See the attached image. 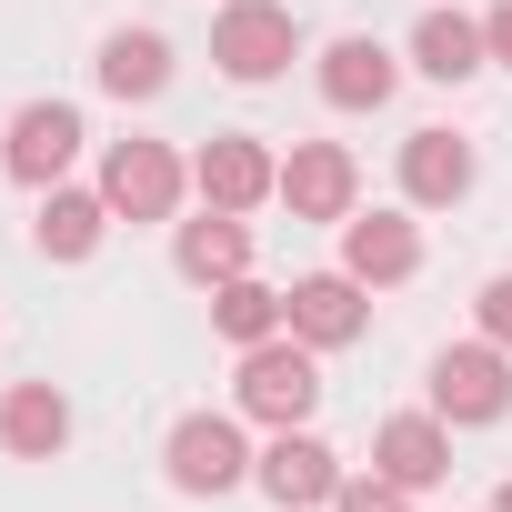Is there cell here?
<instances>
[{
    "label": "cell",
    "mask_w": 512,
    "mask_h": 512,
    "mask_svg": "<svg viewBox=\"0 0 512 512\" xmlns=\"http://www.w3.org/2000/svg\"><path fill=\"white\" fill-rule=\"evenodd\" d=\"M312 402H322V362H312L302 332H272V342L241 352V412H251V422L292 432V422H312Z\"/></svg>",
    "instance_id": "cell-1"
},
{
    "label": "cell",
    "mask_w": 512,
    "mask_h": 512,
    "mask_svg": "<svg viewBox=\"0 0 512 512\" xmlns=\"http://www.w3.org/2000/svg\"><path fill=\"white\" fill-rule=\"evenodd\" d=\"M292 51H302V31H292V11L282 0H221V21H211V61L231 71V81H282L292 71Z\"/></svg>",
    "instance_id": "cell-2"
},
{
    "label": "cell",
    "mask_w": 512,
    "mask_h": 512,
    "mask_svg": "<svg viewBox=\"0 0 512 512\" xmlns=\"http://www.w3.org/2000/svg\"><path fill=\"white\" fill-rule=\"evenodd\" d=\"M171 492H191V502H211V492H231V482H251V462H262V452H251L241 442V422L231 412H181L171 422Z\"/></svg>",
    "instance_id": "cell-3"
},
{
    "label": "cell",
    "mask_w": 512,
    "mask_h": 512,
    "mask_svg": "<svg viewBox=\"0 0 512 512\" xmlns=\"http://www.w3.org/2000/svg\"><path fill=\"white\" fill-rule=\"evenodd\" d=\"M432 412H442V422H502V412H512V362H502V342H452V352H432Z\"/></svg>",
    "instance_id": "cell-4"
},
{
    "label": "cell",
    "mask_w": 512,
    "mask_h": 512,
    "mask_svg": "<svg viewBox=\"0 0 512 512\" xmlns=\"http://www.w3.org/2000/svg\"><path fill=\"white\" fill-rule=\"evenodd\" d=\"M181 161H171V141H111V161H101V201L121 211V221H171V201H181Z\"/></svg>",
    "instance_id": "cell-5"
},
{
    "label": "cell",
    "mask_w": 512,
    "mask_h": 512,
    "mask_svg": "<svg viewBox=\"0 0 512 512\" xmlns=\"http://www.w3.org/2000/svg\"><path fill=\"white\" fill-rule=\"evenodd\" d=\"M191 191H201L211 211H262V201L282 191V161H272L262 141L221 131V141H201V151H191Z\"/></svg>",
    "instance_id": "cell-6"
},
{
    "label": "cell",
    "mask_w": 512,
    "mask_h": 512,
    "mask_svg": "<svg viewBox=\"0 0 512 512\" xmlns=\"http://www.w3.org/2000/svg\"><path fill=\"white\" fill-rule=\"evenodd\" d=\"M81 141H91V131H81V111H71V101H31L11 131H0V161H11V181L51 191V181L81 161Z\"/></svg>",
    "instance_id": "cell-7"
},
{
    "label": "cell",
    "mask_w": 512,
    "mask_h": 512,
    "mask_svg": "<svg viewBox=\"0 0 512 512\" xmlns=\"http://www.w3.org/2000/svg\"><path fill=\"white\" fill-rule=\"evenodd\" d=\"M251 482H262L282 512H312V502H332V492H342V452H332V442H312V432L292 422V432H272V452H262V462H251Z\"/></svg>",
    "instance_id": "cell-8"
},
{
    "label": "cell",
    "mask_w": 512,
    "mask_h": 512,
    "mask_svg": "<svg viewBox=\"0 0 512 512\" xmlns=\"http://www.w3.org/2000/svg\"><path fill=\"white\" fill-rule=\"evenodd\" d=\"M352 191H362V171H352L342 141H292L272 201H292V221H352Z\"/></svg>",
    "instance_id": "cell-9"
},
{
    "label": "cell",
    "mask_w": 512,
    "mask_h": 512,
    "mask_svg": "<svg viewBox=\"0 0 512 512\" xmlns=\"http://www.w3.org/2000/svg\"><path fill=\"white\" fill-rule=\"evenodd\" d=\"M342 272H352L362 292L412 282V272H422V231H412L402 211H352V221H342Z\"/></svg>",
    "instance_id": "cell-10"
},
{
    "label": "cell",
    "mask_w": 512,
    "mask_h": 512,
    "mask_svg": "<svg viewBox=\"0 0 512 512\" xmlns=\"http://www.w3.org/2000/svg\"><path fill=\"white\" fill-rule=\"evenodd\" d=\"M372 472H392L402 492H432V482L452 472V422H442V412H392V422L372 432Z\"/></svg>",
    "instance_id": "cell-11"
},
{
    "label": "cell",
    "mask_w": 512,
    "mask_h": 512,
    "mask_svg": "<svg viewBox=\"0 0 512 512\" xmlns=\"http://www.w3.org/2000/svg\"><path fill=\"white\" fill-rule=\"evenodd\" d=\"M292 332H302L312 352H342V342H362V332H372V302H362V282H352V272H312V282H292Z\"/></svg>",
    "instance_id": "cell-12"
},
{
    "label": "cell",
    "mask_w": 512,
    "mask_h": 512,
    "mask_svg": "<svg viewBox=\"0 0 512 512\" xmlns=\"http://www.w3.org/2000/svg\"><path fill=\"white\" fill-rule=\"evenodd\" d=\"M392 81H402V61H392L372 31H342V41L322 51V101H332V111H382Z\"/></svg>",
    "instance_id": "cell-13"
},
{
    "label": "cell",
    "mask_w": 512,
    "mask_h": 512,
    "mask_svg": "<svg viewBox=\"0 0 512 512\" xmlns=\"http://www.w3.org/2000/svg\"><path fill=\"white\" fill-rule=\"evenodd\" d=\"M472 141L462 131H412L402 141V201H422V211H452L462 191H472Z\"/></svg>",
    "instance_id": "cell-14"
},
{
    "label": "cell",
    "mask_w": 512,
    "mask_h": 512,
    "mask_svg": "<svg viewBox=\"0 0 512 512\" xmlns=\"http://www.w3.org/2000/svg\"><path fill=\"white\" fill-rule=\"evenodd\" d=\"M61 442H71V402L51 382H11L0 392V452L11 462H51Z\"/></svg>",
    "instance_id": "cell-15"
},
{
    "label": "cell",
    "mask_w": 512,
    "mask_h": 512,
    "mask_svg": "<svg viewBox=\"0 0 512 512\" xmlns=\"http://www.w3.org/2000/svg\"><path fill=\"white\" fill-rule=\"evenodd\" d=\"M111 221H121V211H111L101 191H61V181H51V191H41V221H31V241L51 251V262H91Z\"/></svg>",
    "instance_id": "cell-16"
},
{
    "label": "cell",
    "mask_w": 512,
    "mask_h": 512,
    "mask_svg": "<svg viewBox=\"0 0 512 512\" xmlns=\"http://www.w3.org/2000/svg\"><path fill=\"white\" fill-rule=\"evenodd\" d=\"M171 262H181L191 282H231V272H251V221L201 201V221H181V241H171Z\"/></svg>",
    "instance_id": "cell-17"
},
{
    "label": "cell",
    "mask_w": 512,
    "mask_h": 512,
    "mask_svg": "<svg viewBox=\"0 0 512 512\" xmlns=\"http://www.w3.org/2000/svg\"><path fill=\"white\" fill-rule=\"evenodd\" d=\"M492 51H482V21H462V11H422L412 21V71L422 81H472Z\"/></svg>",
    "instance_id": "cell-18"
},
{
    "label": "cell",
    "mask_w": 512,
    "mask_h": 512,
    "mask_svg": "<svg viewBox=\"0 0 512 512\" xmlns=\"http://www.w3.org/2000/svg\"><path fill=\"white\" fill-rule=\"evenodd\" d=\"M101 91L111 101H161L171 91V41L161 31H111L101 41Z\"/></svg>",
    "instance_id": "cell-19"
},
{
    "label": "cell",
    "mask_w": 512,
    "mask_h": 512,
    "mask_svg": "<svg viewBox=\"0 0 512 512\" xmlns=\"http://www.w3.org/2000/svg\"><path fill=\"white\" fill-rule=\"evenodd\" d=\"M211 322L251 352V342H272V332H292V292H272V282H251V272H231V282H211Z\"/></svg>",
    "instance_id": "cell-20"
},
{
    "label": "cell",
    "mask_w": 512,
    "mask_h": 512,
    "mask_svg": "<svg viewBox=\"0 0 512 512\" xmlns=\"http://www.w3.org/2000/svg\"><path fill=\"white\" fill-rule=\"evenodd\" d=\"M332 512H412V492H402L392 472H342V492H332Z\"/></svg>",
    "instance_id": "cell-21"
},
{
    "label": "cell",
    "mask_w": 512,
    "mask_h": 512,
    "mask_svg": "<svg viewBox=\"0 0 512 512\" xmlns=\"http://www.w3.org/2000/svg\"><path fill=\"white\" fill-rule=\"evenodd\" d=\"M472 322H482V342H502V352H512V272H492V282H482Z\"/></svg>",
    "instance_id": "cell-22"
},
{
    "label": "cell",
    "mask_w": 512,
    "mask_h": 512,
    "mask_svg": "<svg viewBox=\"0 0 512 512\" xmlns=\"http://www.w3.org/2000/svg\"><path fill=\"white\" fill-rule=\"evenodd\" d=\"M482 51L512 61V0H492V11H482Z\"/></svg>",
    "instance_id": "cell-23"
},
{
    "label": "cell",
    "mask_w": 512,
    "mask_h": 512,
    "mask_svg": "<svg viewBox=\"0 0 512 512\" xmlns=\"http://www.w3.org/2000/svg\"><path fill=\"white\" fill-rule=\"evenodd\" d=\"M492 512H512V482H502V492H492Z\"/></svg>",
    "instance_id": "cell-24"
}]
</instances>
